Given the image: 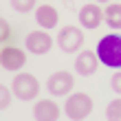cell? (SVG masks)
<instances>
[{
	"instance_id": "ac0fdd59",
	"label": "cell",
	"mask_w": 121,
	"mask_h": 121,
	"mask_svg": "<svg viewBox=\"0 0 121 121\" xmlns=\"http://www.w3.org/2000/svg\"><path fill=\"white\" fill-rule=\"evenodd\" d=\"M95 2H101L104 4V2H110V0H95Z\"/></svg>"
},
{
	"instance_id": "7a4b0ae2",
	"label": "cell",
	"mask_w": 121,
	"mask_h": 121,
	"mask_svg": "<svg viewBox=\"0 0 121 121\" xmlns=\"http://www.w3.org/2000/svg\"><path fill=\"white\" fill-rule=\"evenodd\" d=\"M64 112L70 121H84L92 112V97H88L86 92H75L66 99Z\"/></svg>"
},
{
	"instance_id": "e0dca14e",
	"label": "cell",
	"mask_w": 121,
	"mask_h": 121,
	"mask_svg": "<svg viewBox=\"0 0 121 121\" xmlns=\"http://www.w3.org/2000/svg\"><path fill=\"white\" fill-rule=\"evenodd\" d=\"M110 86H112V90H115L117 95H121V70L112 75V79H110Z\"/></svg>"
},
{
	"instance_id": "52a82bcc",
	"label": "cell",
	"mask_w": 121,
	"mask_h": 121,
	"mask_svg": "<svg viewBox=\"0 0 121 121\" xmlns=\"http://www.w3.org/2000/svg\"><path fill=\"white\" fill-rule=\"evenodd\" d=\"M51 46H53V38L46 31H33L26 35V48L33 55H44L51 51Z\"/></svg>"
},
{
	"instance_id": "9c48e42d",
	"label": "cell",
	"mask_w": 121,
	"mask_h": 121,
	"mask_svg": "<svg viewBox=\"0 0 121 121\" xmlns=\"http://www.w3.org/2000/svg\"><path fill=\"white\" fill-rule=\"evenodd\" d=\"M33 117H35V121H57L60 119V108L51 99H40L33 108Z\"/></svg>"
},
{
	"instance_id": "7c38bea8",
	"label": "cell",
	"mask_w": 121,
	"mask_h": 121,
	"mask_svg": "<svg viewBox=\"0 0 121 121\" xmlns=\"http://www.w3.org/2000/svg\"><path fill=\"white\" fill-rule=\"evenodd\" d=\"M104 20H106V24L110 26V29H121V4H110L108 9L104 11Z\"/></svg>"
},
{
	"instance_id": "30bf717a",
	"label": "cell",
	"mask_w": 121,
	"mask_h": 121,
	"mask_svg": "<svg viewBox=\"0 0 121 121\" xmlns=\"http://www.w3.org/2000/svg\"><path fill=\"white\" fill-rule=\"evenodd\" d=\"M99 66V57H97V53H92V51H84L77 55V60H75V70H77V75H82V77H88L92 75L97 70Z\"/></svg>"
},
{
	"instance_id": "5bb4252c",
	"label": "cell",
	"mask_w": 121,
	"mask_h": 121,
	"mask_svg": "<svg viewBox=\"0 0 121 121\" xmlns=\"http://www.w3.org/2000/svg\"><path fill=\"white\" fill-rule=\"evenodd\" d=\"M9 2L18 13H26V11H31L35 7V0H9Z\"/></svg>"
},
{
	"instance_id": "8fae6325",
	"label": "cell",
	"mask_w": 121,
	"mask_h": 121,
	"mask_svg": "<svg viewBox=\"0 0 121 121\" xmlns=\"http://www.w3.org/2000/svg\"><path fill=\"white\" fill-rule=\"evenodd\" d=\"M35 20H38V24L42 29H53V26H57V9H53L51 4H42L38 11H35Z\"/></svg>"
},
{
	"instance_id": "2e32d148",
	"label": "cell",
	"mask_w": 121,
	"mask_h": 121,
	"mask_svg": "<svg viewBox=\"0 0 121 121\" xmlns=\"http://www.w3.org/2000/svg\"><path fill=\"white\" fill-rule=\"evenodd\" d=\"M9 33H11V29H9V22L0 18V44L9 40Z\"/></svg>"
},
{
	"instance_id": "8992f818",
	"label": "cell",
	"mask_w": 121,
	"mask_h": 121,
	"mask_svg": "<svg viewBox=\"0 0 121 121\" xmlns=\"http://www.w3.org/2000/svg\"><path fill=\"white\" fill-rule=\"evenodd\" d=\"M26 64V55L22 48H16V46H4L0 51V66L4 70H20Z\"/></svg>"
},
{
	"instance_id": "4fadbf2b",
	"label": "cell",
	"mask_w": 121,
	"mask_h": 121,
	"mask_svg": "<svg viewBox=\"0 0 121 121\" xmlns=\"http://www.w3.org/2000/svg\"><path fill=\"white\" fill-rule=\"evenodd\" d=\"M106 119L108 121H121V99H112L106 108Z\"/></svg>"
},
{
	"instance_id": "ba28073f",
	"label": "cell",
	"mask_w": 121,
	"mask_h": 121,
	"mask_svg": "<svg viewBox=\"0 0 121 121\" xmlns=\"http://www.w3.org/2000/svg\"><path fill=\"white\" fill-rule=\"evenodd\" d=\"M104 20V11L99 9V4H84L79 9V24L84 29H97Z\"/></svg>"
},
{
	"instance_id": "277c9868",
	"label": "cell",
	"mask_w": 121,
	"mask_h": 121,
	"mask_svg": "<svg viewBox=\"0 0 121 121\" xmlns=\"http://www.w3.org/2000/svg\"><path fill=\"white\" fill-rule=\"evenodd\" d=\"M73 86H75V79H73L70 73H66V70H57V73H53L51 77H48V82H46V88H48V92H51L53 97L68 95V92L73 90Z\"/></svg>"
},
{
	"instance_id": "9a60e30c",
	"label": "cell",
	"mask_w": 121,
	"mask_h": 121,
	"mask_svg": "<svg viewBox=\"0 0 121 121\" xmlns=\"http://www.w3.org/2000/svg\"><path fill=\"white\" fill-rule=\"evenodd\" d=\"M9 104H11V90L0 84V110H4Z\"/></svg>"
},
{
	"instance_id": "3957f363",
	"label": "cell",
	"mask_w": 121,
	"mask_h": 121,
	"mask_svg": "<svg viewBox=\"0 0 121 121\" xmlns=\"http://www.w3.org/2000/svg\"><path fill=\"white\" fill-rule=\"evenodd\" d=\"M11 92L20 99V101H31V99L38 97L40 84H38V79H35L33 75H29V73H20V75H16V79H13Z\"/></svg>"
},
{
	"instance_id": "5b68a950",
	"label": "cell",
	"mask_w": 121,
	"mask_h": 121,
	"mask_svg": "<svg viewBox=\"0 0 121 121\" xmlns=\"http://www.w3.org/2000/svg\"><path fill=\"white\" fill-rule=\"evenodd\" d=\"M57 44L64 53H75L77 48H79L84 44V33L82 29H77V26H64V29L60 31L57 35Z\"/></svg>"
},
{
	"instance_id": "6da1fadb",
	"label": "cell",
	"mask_w": 121,
	"mask_h": 121,
	"mask_svg": "<svg viewBox=\"0 0 121 121\" xmlns=\"http://www.w3.org/2000/svg\"><path fill=\"white\" fill-rule=\"evenodd\" d=\"M97 57L110 68H121V35H104L97 44Z\"/></svg>"
}]
</instances>
